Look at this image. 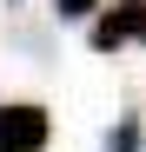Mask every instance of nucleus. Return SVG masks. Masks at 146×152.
I'll return each instance as SVG.
<instances>
[{"instance_id": "nucleus-4", "label": "nucleus", "mask_w": 146, "mask_h": 152, "mask_svg": "<svg viewBox=\"0 0 146 152\" xmlns=\"http://www.w3.org/2000/svg\"><path fill=\"white\" fill-rule=\"evenodd\" d=\"M53 13L60 20H86V13H100V0H53Z\"/></svg>"}, {"instance_id": "nucleus-3", "label": "nucleus", "mask_w": 146, "mask_h": 152, "mask_svg": "<svg viewBox=\"0 0 146 152\" xmlns=\"http://www.w3.org/2000/svg\"><path fill=\"white\" fill-rule=\"evenodd\" d=\"M106 152H139V119H119L113 139H106Z\"/></svg>"}, {"instance_id": "nucleus-1", "label": "nucleus", "mask_w": 146, "mask_h": 152, "mask_svg": "<svg viewBox=\"0 0 146 152\" xmlns=\"http://www.w3.org/2000/svg\"><path fill=\"white\" fill-rule=\"evenodd\" d=\"M53 139V119H46L40 99H7L0 106V152H46Z\"/></svg>"}, {"instance_id": "nucleus-2", "label": "nucleus", "mask_w": 146, "mask_h": 152, "mask_svg": "<svg viewBox=\"0 0 146 152\" xmlns=\"http://www.w3.org/2000/svg\"><path fill=\"white\" fill-rule=\"evenodd\" d=\"M126 40H146V0H113L93 20V53H113Z\"/></svg>"}]
</instances>
